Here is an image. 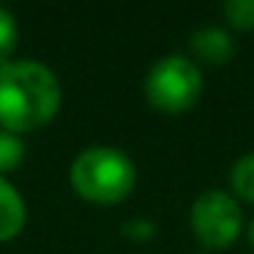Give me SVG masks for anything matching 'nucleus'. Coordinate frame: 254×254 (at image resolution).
<instances>
[{"label": "nucleus", "mask_w": 254, "mask_h": 254, "mask_svg": "<svg viewBox=\"0 0 254 254\" xmlns=\"http://www.w3.org/2000/svg\"><path fill=\"white\" fill-rule=\"evenodd\" d=\"M63 90L55 71L41 61H8L0 66V128L30 134L58 115Z\"/></svg>", "instance_id": "f257e3e1"}, {"label": "nucleus", "mask_w": 254, "mask_h": 254, "mask_svg": "<svg viewBox=\"0 0 254 254\" xmlns=\"http://www.w3.org/2000/svg\"><path fill=\"white\" fill-rule=\"evenodd\" d=\"M189 52H191L189 58L199 68L202 66L219 68V66H227L235 58L238 44L224 25H202V28H197L189 36Z\"/></svg>", "instance_id": "39448f33"}, {"label": "nucleus", "mask_w": 254, "mask_h": 254, "mask_svg": "<svg viewBox=\"0 0 254 254\" xmlns=\"http://www.w3.org/2000/svg\"><path fill=\"white\" fill-rule=\"evenodd\" d=\"M22 161H25V142H22V137L0 128V175L6 178V172H14Z\"/></svg>", "instance_id": "1a4fd4ad"}, {"label": "nucleus", "mask_w": 254, "mask_h": 254, "mask_svg": "<svg viewBox=\"0 0 254 254\" xmlns=\"http://www.w3.org/2000/svg\"><path fill=\"white\" fill-rule=\"evenodd\" d=\"M227 181H230V194L238 202L254 205V150L241 153L232 161Z\"/></svg>", "instance_id": "0eeeda50"}, {"label": "nucleus", "mask_w": 254, "mask_h": 254, "mask_svg": "<svg viewBox=\"0 0 254 254\" xmlns=\"http://www.w3.org/2000/svg\"><path fill=\"white\" fill-rule=\"evenodd\" d=\"M197 254H208V252H197Z\"/></svg>", "instance_id": "ddd939ff"}, {"label": "nucleus", "mask_w": 254, "mask_h": 254, "mask_svg": "<svg viewBox=\"0 0 254 254\" xmlns=\"http://www.w3.org/2000/svg\"><path fill=\"white\" fill-rule=\"evenodd\" d=\"M68 183L90 205H121L137 189V164L115 145H90L74 156Z\"/></svg>", "instance_id": "f03ea898"}, {"label": "nucleus", "mask_w": 254, "mask_h": 254, "mask_svg": "<svg viewBox=\"0 0 254 254\" xmlns=\"http://www.w3.org/2000/svg\"><path fill=\"white\" fill-rule=\"evenodd\" d=\"M25 221H28V208L22 194L8 178L0 175V243L17 238L25 230Z\"/></svg>", "instance_id": "423d86ee"}, {"label": "nucleus", "mask_w": 254, "mask_h": 254, "mask_svg": "<svg viewBox=\"0 0 254 254\" xmlns=\"http://www.w3.org/2000/svg\"><path fill=\"white\" fill-rule=\"evenodd\" d=\"M243 208L224 189H205L189 208V227L194 238L210 252L227 249L243 235Z\"/></svg>", "instance_id": "20e7f679"}, {"label": "nucleus", "mask_w": 254, "mask_h": 254, "mask_svg": "<svg viewBox=\"0 0 254 254\" xmlns=\"http://www.w3.org/2000/svg\"><path fill=\"white\" fill-rule=\"evenodd\" d=\"M221 17H224L227 30H238V33H252L254 30V0H227L221 6Z\"/></svg>", "instance_id": "6e6552de"}, {"label": "nucleus", "mask_w": 254, "mask_h": 254, "mask_svg": "<svg viewBox=\"0 0 254 254\" xmlns=\"http://www.w3.org/2000/svg\"><path fill=\"white\" fill-rule=\"evenodd\" d=\"M202 68L189 55L172 52L148 68L142 82L145 101L161 115H183L202 96Z\"/></svg>", "instance_id": "7ed1b4c3"}, {"label": "nucleus", "mask_w": 254, "mask_h": 254, "mask_svg": "<svg viewBox=\"0 0 254 254\" xmlns=\"http://www.w3.org/2000/svg\"><path fill=\"white\" fill-rule=\"evenodd\" d=\"M121 232L134 243H150L156 238V232H159V227H156V221L148 219V216H134V219H128L126 224L121 227Z\"/></svg>", "instance_id": "9b49d317"}, {"label": "nucleus", "mask_w": 254, "mask_h": 254, "mask_svg": "<svg viewBox=\"0 0 254 254\" xmlns=\"http://www.w3.org/2000/svg\"><path fill=\"white\" fill-rule=\"evenodd\" d=\"M17 41H19L17 17H14L8 8L0 6V66L11 61L14 50H17Z\"/></svg>", "instance_id": "9d476101"}, {"label": "nucleus", "mask_w": 254, "mask_h": 254, "mask_svg": "<svg viewBox=\"0 0 254 254\" xmlns=\"http://www.w3.org/2000/svg\"><path fill=\"white\" fill-rule=\"evenodd\" d=\"M243 235H246L249 246L254 249V219H246V224H243Z\"/></svg>", "instance_id": "f8f14e48"}]
</instances>
